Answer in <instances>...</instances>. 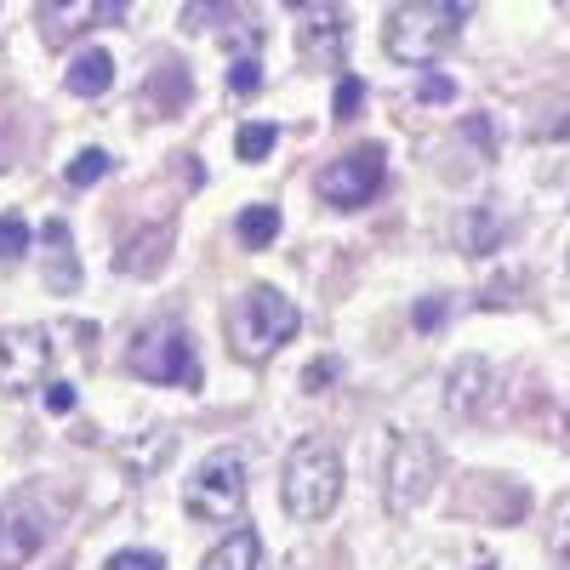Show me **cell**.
<instances>
[{
    "label": "cell",
    "mask_w": 570,
    "mask_h": 570,
    "mask_svg": "<svg viewBox=\"0 0 570 570\" xmlns=\"http://www.w3.org/2000/svg\"><path fill=\"white\" fill-rule=\"evenodd\" d=\"M456 240H462L468 257H491V252L508 240V223H502L491 206H468L462 223H456Z\"/></svg>",
    "instance_id": "16"
},
{
    "label": "cell",
    "mask_w": 570,
    "mask_h": 570,
    "mask_svg": "<svg viewBox=\"0 0 570 570\" xmlns=\"http://www.w3.org/2000/svg\"><path fill=\"white\" fill-rule=\"evenodd\" d=\"M75 188H91V183H104L109 177V155L104 149H80L75 160H69V171H63Z\"/></svg>",
    "instance_id": "23"
},
{
    "label": "cell",
    "mask_w": 570,
    "mask_h": 570,
    "mask_svg": "<svg viewBox=\"0 0 570 570\" xmlns=\"http://www.w3.org/2000/svg\"><path fill=\"white\" fill-rule=\"evenodd\" d=\"M279 502H285V513H292L297 525L325 519L331 508L343 502V456L331 445H320V440L292 445V456H285V480H279Z\"/></svg>",
    "instance_id": "2"
},
{
    "label": "cell",
    "mask_w": 570,
    "mask_h": 570,
    "mask_svg": "<svg viewBox=\"0 0 570 570\" xmlns=\"http://www.w3.org/2000/svg\"><path fill=\"white\" fill-rule=\"evenodd\" d=\"M228 86H234V98H252V91L263 86V58H234Z\"/></svg>",
    "instance_id": "26"
},
{
    "label": "cell",
    "mask_w": 570,
    "mask_h": 570,
    "mask_svg": "<svg viewBox=\"0 0 570 570\" xmlns=\"http://www.w3.org/2000/svg\"><path fill=\"white\" fill-rule=\"evenodd\" d=\"M360 104H365V80L343 75V80H337V91H331V120H354V115H360Z\"/></svg>",
    "instance_id": "25"
},
{
    "label": "cell",
    "mask_w": 570,
    "mask_h": 570,
    "mask_svg": "<svg viewBox=\"0 0 570 570\" xmlns=\"http://www.w3.org/2000/svg\"><path fill=\"white\" fill-rule=\"evenodd\" d=\"M343 46H348V12L343 7H314L297 29V52L308 69H343Z\"/></svg>",
    "instance_id": "10"
},
{
    "label": "cell",
    "mask_w": 570,
    "mask_h": 570,
    "mask_svg": "<svg viewBox=\"0 0 570 570\" xmlns=\"http://www.w3.org/2000/svg\"><path fill=\"white\" fill-rule=\"evenodd\" d=\"M462 35V0H405L389 18V58L405 69H428L434 58H445Z\"/></svg>",
    "instance_id": "1"
},
{
    "label": "cell",
    "mask_w": 570,
    "mask_h": 570,
    "mask_svg": "<svg viewBox=\"0 0 570 570\" xmlns=\"http://www.w3.org/2000/svg\"><path fill=\"white\" fill-rule=\"evenodd\" d=\"M23 252H29V223L18 212H7L0 217V263H18Z\"/></svg>",
    "instance_id": "24"
},
{
    "label": "cell",
    "mask_w": 570,
    "mask_h": 570,
    "mask_svg": "<svg viewBox=\"0 0 570 570\" xmlns=\"http://www.w3.org/2000/svg\"><path fill=\"white\" fill-rule=\"evenodd\" d=\"M131 376L142 383H166V389H200V360H195V343L177 320H155L137 331V343L126 354Z\"/></svg>",
    "instance_id": "4"
},
{
    "label": "cell",
    "mask_w": 570,
    "mask_h": 570,
    "mask_svg": "<svg viewBox=\"0 0 570 570\" xmlns=\"http://www.w3.org/2000/svg\"><path fill=\"white\" fill-rule=\"evenodd\" d=\"M274 142H279V131L268 120H252V126H240V137H234V155H240L246 166H257V160L274 155Z\"/></svg>",
    "instance_id": "22"
},
{
    "label": "cell",
    "mask_w": 570,
    "mask_h": 570,
    "mask_svg": "<svg viewBox=\"0 0 570 570\" xmlns=\"http://www.w3.org/2000/svg\"><path fill=\"white\" fill-rule=\"evenodd\" d=\"M166 252H171V234H166V228H149V234H137V240L115 257V268H120V274H160Z\"/></svg>",
    "instance_id": "19"
},
{
    "label": "cell",
    "mask_w": 570,
    "mask_h": 570,
    "mask_svg": "<svg viewBox=\"0 0 570 570\" xmlns=\"http://www.w3.org/2000/svg\"><path fill=\"white\" fill-rule=\"evenodd\" d=\"M297 325H303V314H297L292 297L274 292V285H252V292H240L228 308V343L240 360H268L279 343L297 337Z\"/></svg>",
    "instance_id": "3"
},
{
    "label": "cell",
    "mask_w": 570,
    "mask_h": 570,
    "mask_svg": "<svg viewBox=\"0 0 570 570\" xmlns=\"http://www.w3.org/2000/svg\"><path fill=\"white\" fill-rule=\"evenodd\" d=\"M200 570H263V542H257V531H228V537L206 553Z\"/></svg>",
    "instance_id": "18"
},
{
    "label": "cell",
    "mask_w": 570,
    "mask_h": 570,
    "mask_svg": "<svg viewBox=\"0 0 570 570\" xmlns=\"http://www.w3.org/2000/svg\"><path fill=\"white\" fill-rule=\"evenodd\" d=\"M115 456L126 468V480H155V473L177 456V434L171 428H142V434H131Z\"/></svg>",
    "instance_id": "12"
},
{
    "label": "cell",
    "mask_w": 570,
    "mask_h": 570,
    "mask_svg": "<svg viewBox=\"0 0 570 570\" xmlns=\"http://www.w3.org/2000/svg\"><path fill=\"white\" fill-rule=\"evenodd\" d=\"M416 98H422V104H451V98H456V86H451V80H440V75H422Z\"/></svg>",
    "instance_id": "29"
},
{
    "label": "cell",
    "mask_w": 570,
    "mask_h": 570,
    "mask_svg": "<svg viewBox=\"0 0 570 570\" xmlns=\"http://www.w3.org/2000/svg\"><path fill=\"white\" fill-rule=\"evenodd\" d=\"M383 183H389L383 142H360V149H348V155H337L331 166H320L314 195L325 206H337V212H360V206H371L376 195H383Z\"/></svg>",
    "instance_id": "5"
},
{
    "label": "cell",
    "mask_w": 570,
    "mask_h": 570,
    "mask_svg": "<svg viewBox=\"0 0 570 570\" xmlns=\"http://www.w3.org/2000/svg\"><path fill=\"white\" fill-rule=\"evenodd\" d=\"M183 508H188V519H206V525H223V519L240 513L246 508V462H240V451H212L195 468V480H188Z\"/></svg>",
    "instance_id": "6"
},
{
    "label": "cell",
    "mask_w": 570,
    "mask_h": 570,
    "mask_svg": "<svg viewBox=\"0 0 570 570\" xmlns=\"http://www.w3.org/2000/svg\"><path fill=\"white\" fill-rule=\"evenodd\" d=\"M46 411L69 416V411H75V389H69V383H46Z\"/></svg>",
    "instance_id": "31"
},
{
    "label": "cell",
    "mask_w": 570,
    "mask_h": 570,
    "mask_svg": "<svg viewBox=\"0 0 570 570\" xmlns=\"http://www.w3.org/2000/svg\"><path fill=\"white\" fill-rule=\"evenodd\" d=\"M188 91H195V86H188V69L183 63H160L155 80H149V109L155 115H171V109L188 104Z\"/></svg>",
    "instance_id": "21"
},
{
    "label": "cell",
    "mask_w": 570,
    "mask_h": 570,
    "mask_svg": "<svg viewBox=\"0 0 570 570\" xmlns=\"http://www.w3.org/2000/svg\"><path fill=\"white\" fill-rule=\"evenodd\" d=\"M46 548V508L35 497H12L0 508V570H23Z\"/></svg>",
    "instance_id": "9"
},
{
    "label": "cell",
    "mask_w": 570,
    "mask_h": 570,
    "mask_svg": "<svg viewBox=\"0 0 570 570\" xmlns=\"http://www.w3.org/2000/svg\"><path fill=\"white\" fill-rule=\"evenodd\" d=\"M104 570H166V559L149 553V548H126V553H115Z\"/></svg>",
    "instance_id": "27"
},
{
    "label": "cell",
    "mask_w": 570,
    "mask_h": 570,
    "mask_svg": "<svg viewBox=\"0 0 570 570\" xmlns=\"http://www.w3.org/2000/svg\"><path fill=\"white\" fill-rule=\"evenodd\" d=\"M40 263H46V285H52L58 297H69L80 285V252L69 246V223H46L40 228Z\"/></svg>",
    "instance_id": "14"
},
{
    "label": "cell",
    "mask_w": 570,
    "mask_h": 570,
    "mask_svg": "<svg viewBox=\"0 0 570 570\" xmlns=\"http://www.w3.org/2000/svg\"><path fill=\"white\" fill-rule=\"evenodd\" d=\"M553 564H559V570H570V519L553 531Z\"/></svg>",
    "instance_id": "32"
},
{
    "label": "cell",
    "mask_w": 570,
    "mask_h": 570,
    "mask_svg": "<svg viewBox=\"0 0 570 570\" xmlns=\"http://www.w3.org/2000/svg\"><path fill=\"white\" fill-rule=\"evenodd\" d=\"M212 18H217V40L228 46L234 58H263L268 29L252 12H240V0H212Z\"/></svg>",
    "instance_id": "13"
},
{
    "label": "cell",
    "mask_w": 570,
    "mask_h": 570,
    "mask_svg": "<svg viewBox=\"0 0 570 570\" xmlns=\"http://www.w3.org/2000/svg\"><path fill=\"white\" fill-rule=\"evenodd\" d=\"M331 376H337V365H331V360H314V365L303 371V389H308V394H325Z\"/></svg>",
    "instance_id": "30"
},
{
    "label": "cell",
    "mask_w": 570,
    "mask_h": 570,
    "mask_svg": "<svg viewBox=\"0 0 570 570\" xmlns=\"http://www.w3.org/2000/svg\"><path fill=\"white\" fill-rule=\"evenodd\" d=\"M440 485V445L428 434H394L389 451V513H411Z\"/></svg>",
    "instance_id": "7"
},
{
    "label": "cell",
    "mask_w": 570,
    "mask_h": 570,
    "mask_svg": "<svg viewBox=\"0 0 570 570\" xmlns=\"http://www.w3.org/2000/svg\"><path fill=\"white\" fill-rule=\"evenodd\" d=\"M451 308H445V297H422L416 308H411V320H416V331H434L440 320H445Z\"/></svg>",
    "instance_id": "28"
},
{
    "label": "cell",
    "mask_w": 570,
    "mask_h": 570,
    "mask_svg": "<svg viewBox=\"0 0 570 570\" xmlns=\"http://www.w3.org/2000/svg\"><path fill=\"white\" fill-rule=\"evenodd\" d=\"M485 400H491V365H485L480 354L456 360L451 376H445V411H451L456 422H473V416L485 411Z\"/></svg>",
    "instance_id": "11"
},
{
    "label": "cell",
    "mask_w": 570,
    "mask_h": 570,
    "mask_svg": "<svg viewBox=\"0 0 570 570\" xmlns=\"http://www.w3.org/2000/svg\"><path fill=\"white\" fill-rule=\"evenodd\" d=\"M234 240L246 252H268L279 240V206H246L240 223H234Z\"/></svg>",
    "instance_id": "20"
},
{
    "label": "cell",
    "mask_w": 570,
    "mask_h": 570,
    "mask_svg": "<svg viewBox=\"0 0 570 570\" xmlns=\"http://www.w3.org/2000/svg\"><path fill=\"white\" fill-rule=\"evenodd\" d=\"M63 86L75 91V98H104V91L115 86V58L104 52V46H86V52L69 63Z\"/></svg>",
    "instance_id": "17"
},
{
    "label": "cell",
    "mask_w": 570,
    "mask_h": 570,
    "mask_svg": "<svg viewBox=\"0 0 570 570\" xmlns=\"http://www.w3.org/2000/svg\"><path fill=\"white\" fill-rule=\"evenodd\" d=\"M46 371H52V337H46L40 325L0 331V389H7V394H29Z\"/></svg>",
    "instance_id": "8"
},
{
    "label": "cell",
    "mask_w": 570,
    "mask_h": 570,
    "mask_svg": "<svg viewBox=\"0 0 570 570\" xmlns=\"http://www.w3.org/2000/svg\"><path fill=\"white\" fill-rule=\"evenodd\" d=\"M35 7H40V35H46V46H63L75 29H86L104 7H120V0H35Z\"/></svg>",
    "instance_id": "15"
}]
</instances>
